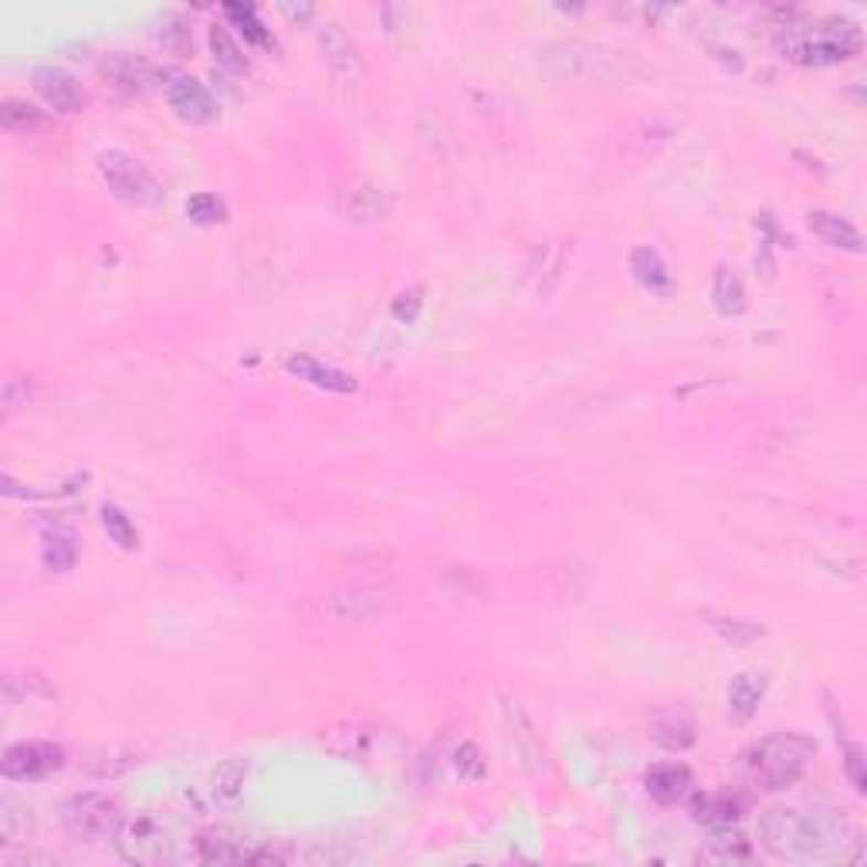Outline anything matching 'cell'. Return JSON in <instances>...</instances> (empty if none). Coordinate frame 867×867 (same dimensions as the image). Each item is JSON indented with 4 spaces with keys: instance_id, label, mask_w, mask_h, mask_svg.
Masks as SVG:
<instances>
[{
    "instance_id": "29",
    "label": "cell",
    "mask_w": 867,
    "mask_h": 867,
    "mask_svg": "<svg viewBox=\"0 0 867 867\" xmlns=\"http://www.w3.org/2000/svg\"><path fill=\"white\" fill-rule=\"evenodd\" d=\"M711 298H716V309L722 316H742L746 313V285L732 268L716 272V285H711Z\"/></svg>"
},
{
    "instance_id": "6",
    "label": "cell",
    "mask_w": 867,
    "mask_h": 867,
    "mask_svg": "<svg viewBox=\"0 0 867 867\" xmlns=\"http://www.w3.org/2000/svg\"><path fill=\"white\" fill-rule=\"evenodd\" d=\"M813 755H817L813 739L796 736V732H780V736L755 742L746 752V766H749V776L762 790H790L793 783L803 780Z\"/></svg>"
},
{
    "instance_id": "34",
    "label": "cell",
    "mask_w": 867,
    "mask_h": 867,
    "mask_svg": "<svg viewBox=\"0 0 867 867\" xmlns=\"http://www.w3.org/2000/svg\"><path fill=\"white\" fill-rule=\"evenodd\" d=\"M157 38L170 47V51H187L190 47V24L180 11H163L157 18Z\"/></svg>"
},
{
    "instance_id": "40",
    "label": "cell",
    "mask_w": 867,
    "mask_h": 867,
    "mask_svg": "<svg viewBox=\"0 0 867 867\" xmlns=\"http://www.w3.org/2000/svg\"><path fill=\"white\" fill-rule=\"evenodd\" d=\"M282 11L288 18H313V8H292V4H282Z\"/></svg>"
},
{
    "instance_id": "35",
    "label": "cell",
    "mask_w": 867,
    "mask_h": 867,
    "mask_svg": "<svg viewBox=\"0 0 867 867\" xmlns=\"http://www.w3.org/2000/svg\"><path fill=\"white\" fill-rule=\"evenodd\" d=\"M31 390H34L31 377H8L4 380V390H0V414H4V421H11L21 406H28Z\"/></svg>"
},
{
    "instance_id": "10",
    "label": "cell",
    "mask_w": 867,
    "mask_h": 867,
    "mask_svg": "<svg viewBox=\"0 0 867 867\" xmlns=\"http://www.w3.org/2000/svg\"><path fill=\"white\" fill-rule=\"evenodd\" d=\"M383 742V729L370 719H339L323 732V746L342 762H370Z\"/></svg>"
},
{
    "instance_id": "22",
    "label": "cell",
    "mask_w": 867,
    "mask_h": 867,
    "mask_svg": "<svg viewBox=\"0 0 867 867\" xmlns=\"http://www.w3.org/2000/svg\"><path fill=\"white\" fill-rule=\"evenodd\" d=\"M762 698H766V678L752 675V672L736 675L732 685H729V716L739 719V722L752 719L762 705Z\"/></svg>"
},
{
    "instance_id": "30",
    "label": "cell",
    "mask_w": 867,
    "mask_h": 867,
    "mask_svg": "<svg viewBox=\"0 0 867 867\" xmlns=\"http://www.w3.org/2000/svg\"><path fill=\"white\" fill-rule=\"evenodd\" d=\"M102 529H106L109 539L119 549H126V552H133L139 546V532H136V526L129 522V516L123 512L119 505H102Z\"/></svg>"
},
{
    "instance_id": "7",
    "label": "cell",
    "mask_w": 867,
    "mask_h": 867,
    "mask_svg": "<svg viewBox=\"0 0 867 867\" xmlns=\"http://www.w3.org/2000/svg\"><path fill=\"white\" fill-rule=\"evenodd\" d=\"M123 810L119 803L109 796V793H98V790H85V793H75L65 800L62 806V824L65 831L82 840V844H116L119 831H123Z\"/></svg>"
},
{
    "instance_id": "26",
    "label": "cell",
    "mask_w": 867,
    "mask_h": 867,
    "mask_svg": "<svg viewBox=\"0 0 867 867\" xmlns=\"http://www.w3.org/2000/svg\"><path fill=\"white\" fill-rule=\"evenodd\" d=\"M51 691L47 681L38 675V672H28V668H8L4 672V698L11 705H21V701H47Z\"/></svg>"
},
{
    "instance_id": "37",
    "label": "cell",
    "mask_w": 867,
    "mask_h": 867,
    "mask_svg": "<svg viewBox=\"0 0 867 867\" xmlns=\"http://www.w3.org/2000/svg\"><path fill=\"white\" fill-rule=\"evenodd\" d=\"M454 770H457V776H462V780H482L488 773V766H485V759H482L475 742H462L454 749Z\"/></svg>"
},
{
    "instance_id": "18",
    "label": "cell",
    "mask_w": 867,
    "mask_h": 867,
    "mask_svg": "<svg viewBox=\"0 0 867 867\" xmlns=\"http://www.w3.org/2000/svg\"><path fill=\"white\" fill-rule=\"evenodd\" d=\"M691 817L708 827V831H722V827H739L742 821V800L732 793H698L691 800Z\"/></svg>"
},
{
    "instance_id": "27",
    "label": "cell",
    "mask_w": 867,
    "mask_h": 867,
    "mask_svg": "<svg viewBox=\"0 0 867 867\" xmlns=\"http://www.w3.org/2000/svg\"><path fill=\"white\" fill-rule=\"evenodd\" d=\"M75 539L68 529H51L44 532V542H41V563L51 570V573H68L75 567Z\"/></svg>"
},
{
    "instance_id": "38",
    "label": "cell",
    "mask_w": 867,
    "mask_h": 867,
    "mask_svg": "<svg viewBox=\"0 0 867 867\" xmlns=\"http://www.w3.org/2000/svg\"><path fill=\"white\" fill-rule=\"evenodd\" d=\"M844 770H847V780L857 793L867 790V773H864V749L857 742H844Z\"/></svg>"
},
{
    "instance_id": "20",
    "label": "cell",
    "mask_w": 867,
    "mask_h": 867,
    "mask_svg": "<svg viewBox=\"0 0 867 867\" xmlns=\"http://www.w3.org/2000/svg\"><path fill=\"white\" fill-rule=\"evenodd\" d=\"M285 367H288V373H295L298 380L313 383V387H319V390H329V393H352V390H356V380H352V377H346V373L336 370V367H326V363L313 360V356H288Z\"/></svg>"
},
{
    "instance_id": "36",
    "label": "cell",
    "mask_w": 867,
    "mask_h": 867,
    "mask_svg": "<svg viewBox=\"0 0 867 867\" xmlns=\"http://www.w3.org/2000/svg\"><path fill=\"white\" fill-rule=\"evenodd\" d=\"M224 214H228L224 200H218L214 193H193L187 200V218L197 224H218V221H224Z\"/></svg>"
},
{
    "instance_id": "3",
    "label": "cell",
    "mask_w": 867,
    "mask_h": 867,
    "mask_svg": "<svg viewBox=\"0 0 867 867\" xmlns=\"http://www.w3.org/2000/svg\"><path fill=\"white\" fill-rule=\"evenodd\" d=\"M542 62L559 75L573 82H600V85H627L647 75V68L627 55V51L606 47L596 41H552L542 47Z\"/></svg>"
},
{
    "instance_id": "11",
    "label": "cell",
    "mask_w": 867,
    "mask_h": 867,
    "mask_svg": "<svg viewBox=\"0 0 867 867\" xmlns=\"http://www.w3.org/2000/svg\"><path fill=\"white\" fill-rule=\"evenodd\" d=\"M65 766V749L55 742H18L4 752V770L8 780L14 783H38L51 773H59Z\"/></svg>"
},
{
    "instance_id": "32",
    "label": "cell",
    "mask_w": 867,
    "mask_h": 867,
    "mask_svg": "<svg viewBox=\"0 0 867 867\" xmlns=\"http://www.w3.org/2000/svg\"><path fill=\"white\" fill-rule=\"evenodd\" d=\"M211 51H214V59H218L221 68H228V72H234V75L247 72V59L241 55V47L234 44V38H231L221 24L211 28Z\"/></svg>"
},
{
    "instance_id": "14",
    "label": "cell",
    "mask_w": 867,
    "mask_h": 867,
    "mask_svg": "<svg viewBox=\"0 0 867 867\" xmlns=\"http://www.w3.org/2000/svg\"><path fill=\"white\" fill-rule=\"evenodd\" d=\"M167 88V98L173 113L183 119V123H193V126H203L218 116V102L214 95L208 92V85L197 82L193 75H183V72H170V82L163 85Z\"/></svg>"
},
{
    "instance_id": "19",
    "label": "cell",
    "mask_w": 867,
    "mask_h": 867,
    "mask_svg": "<svg viewBox=\"0 0 867 867\" xmlns=\"http://www.w3.org/2000/svg\"><path fill=\"white\" fill-rule=\"evenodd\" d=\"M647 793L654 803L660 806H675L691 793V773L688 766H678V762H660L647 773Z\"/></svg>"
},
{
    "instance_id": "17",
    "label": "cell",
    "mask_w": 867,
    "mask_h": 867,
    "mask_svg": "<svg viewBox=\"0 0 867 867\" xmlns=\"http://www.w3.org/2000/svg\"><path fill=\"white\" fill-rule=\"evenodd\" d=\"M319 47H323V59L326 65L346 78V82H360L363 78V55H360V47H356V41L346 34L342 24L336 21H326L319 28Z\"/></svg>"
},
{
    "instance_id": "23",
    "label": "cell",
    "mask_w": 867,
    "mask_h": 867,
    "mask_svg": "<svg viewBox=\"0 0 867 867\" xmlns=\"http://www.w3.org/2000/svg\"><path fill=\"white\" fill-rule=\"evenodd\" d=\"M806 224H810L813 234H817L821 241H827L831 247L860 251V244H864L860 231H857L850 221H844V218H837V214H831V211H810V214H806Z\"/></svg>"
},
{
    "instance_id": "16",
    "label": "cell",
    "mask_w": 867,
    "mask_h": 867,
    "mask_svg": "<svg viewBox=\"0 0 867 867\" xmlns=\"http://www.w3.org/2000/svg\"><path fill=\"white\" fill-rule=\"evenodd\" d=\"M647 729H651V739L668 752H685L698 739V726L691 719V711L681 705H657L651 711Z\"/></svg>"
},
{
    "instance_id": "39",
    "label": "cell",
    "mask_w": 867,
    "mask_h": 867,
    "mask_svg": "<svg viewBox=\"0 0 867 867\" xmlns=\"http://www.w3.org/2000/svg\"><path fill=\"white\" fill-rule=\"evenodd\" d=\"M421 295H424V292H421V285H414L411 292H403V295L393 302V316H397V319H406V323L417 319V313H421V302H424Z\"/></svg>"
},
{
    "instance_id": "5",
    "label": "cell",
    "mask_w": 867,
    "mask_h": 867,
    "mask_svg": "<svg viewBox=\"0 0 867 867\" xmlns=\"http://www.w3.org/2000/svg\"><path fill=\"white\" fill-rule=\"evenodd\" d=\"M197 860L200 864H288L298 860V847H288V840H275L258 831L221 824L197 834Z\"/></svg>"
},
{
    "instance_id": "33",
    "label": "cell",
    "mask_w": 867,
    "mask_h": 867,
    "mask_svg": "<svg viewBox=\"0 0 867 867\" xmlns=\"http://www.w3.org/2000/svg\"><path fill=\"white\" fill-rule=\"evenodd\" d=\"M708 850L722 857V860H746L752 854L749 840L739 834V827H722V831H711V840H708Z\"/></svg>"
},
{
    "instance_id": "15",
    "label": "cell",
    "mask_w": 867,
    "mask_h": 867,
    "mask_svg": "<svg viewBox=\"0 0 867 867\" xmlns=\"http://www.w3.org/2000/svg\"><path fill=\"white\" fill-rule=\"evenodd\" d=\"M31 82H34V92H38L55 113H68V116H72V113H82V109L88 106V95H85V88L78 85V78H75L72 72L59 68V65H41V68H34Z\"/></svg>"
},
{
    "instance_id": "12",
    "label": "cell",
    "mask_w": 867,
    "mask_h": 867,
    "mask_svg": "<svg viewBox=\"0 0 867 867\" xmlns=\"http://www.w3.org/2000/svg\"><path fill=\"white\" fill-rule=\"evenodd\" d=\"M397 208V197L390 187L373 183V180H360L349 183L336 193V214L352 221V224H373V221H387Z\"/></svg>"
},
{
    "instance_id": "8",
    "label": "cell",
    "mask_w": 867,
    "mask_h": 867,
    "mask_svg": "<svg viewBox=\"0 0 867 867\" xmlns=\"http://www.w3.org/2000/svg\"><path fill=\"white\" fill-rule=\"evenodd\" d=\"M98 173L109 183V190L119 200L133 203V208H157V203L163 200V183L123 149L98 152Z\"/></svg>"
},
{
    "instance_id": "9",
    "label": "cell",
    "mask_w": 867,
    "mask_h": 867,
    "mask_svg": "<svg viewBox=\"0 0 867 867\" xmlns=\"http://www.w3.org/2000/svg\"><path fill=\"white\" fill-rule=\"evenodd\" d=\"M116 847L129 864H163V860H170L173 840H170L167 821L152 817V813H136V817L123 821Z\"/></svg>"
},
{
    "instance_id": "1",
    "label": "cell",
    "mask_w": 867,
    "mask_h": 867,
    "mask_svg": "<svg viewBox=\"0 0 867 867\" xmlns=\"http://www.w3.org/2000/svg\"><path fill=\"white\" fill-rule=\"evenodd\" d=\"M759 840L780 857H844L847 844H860L854 827L837 813L796 806L762 810Z\"/></svg>"
},
{
    "instance_id": "13",
    "label": "cell",
    "mask_w": 867,
    "mask_h": 867,
    "mask_svg": "<svg viewBox=\"0 0 867 867\" xmlns=\"http://www.w3.org/2000/svg\"><path fill=\"white\" fill-rule=\"evenodd\" d=\"M98 68L116 88L133 92V95H142V92H149L152 85H157L160 78H167V72L157 62H149L142 55H133V51H109V55H102Z\"/></svg>"
},
{
    "instance_id": "21",
    "label": "cell",
    "mask_w": 867,
    "mask_h": 867,
    "mask_svg": "<svg viewBox=\"0 0 867 867\" xmlns=\"http://www.w3.org/2000/svg\"><path fill=\"white\" fill-rule=\"evenodd\" d=\"M631 272H634V278H637L644 288H651L654 295H672V288H675V278H672L665 258H660L654 247H644V244H641V247L631 251Z\"/></svg>"
},
{
    "instance_id": "25",
    "label": "cell",
    "mask_w": 867,
    "mask_h": 867,
    "mask_svg": "<svg viewBox=\"0 0 867 867\" xmlns=\"http://www.w3.org/2000/svg\"><path fill=\"white\" fill-rule=\"evenodd\" d=\"M0 126L8 133H41L51 126V116L44 109H38L34 102L28 98H4L0 102Z\"/></svg>"
},
{
    "instance_id": "2",
    "label": "cell",
    "mask_w": 867,
    "mask_h": 867,
    "mask_svg": "<svg viewBox=\"0 0 867 867\" xmlns=\"http://www.w3.org/2000/svg\"><path fill=\"white\" fill-rule=\"evenodd\" d=\"M780 55L803 68H827L860 55L864 34L847 18H817V21H786L776 31Z\"/></svg>"
},
{
    "instance_id": "24",
    "label": "cell",
    "mask_w": 867,
    "mask_h": 867,
    "mask_svg": "<svg viewBox=\"0 0 867 867\" xmlns=\"http://www.w3.org/2000/svg\"><path fill=\"white\" fill-rule=\"evenodd\" d=\"M251 773V762L244 755H234V759H224L221 766L214 770L211 776V796L224 806H234L241 803V793H244V780Z\"/></svg>"
},
{
    "instance_id": "28",
    "label": "cell",
    "mask_w": 867,
    "mask_h": 867,
    "mask_svg": "<svg viewBox=\"0 0 867 867\" xmlns=\"http://www.w3.org/2000/svg\"><path fill=\"white\" fill-rule=\"evenodd\" d=\"M31 831H34L31 806L14 796L0 800V837H4V844H21Z\"/></svg>"
},
{
    "instance_id": "31",
    "label": "cell",
    "mask_w": 867,
    "mask_h": 867,
    "mask_svg": "<svg viewBox=\"0 0 867 867\" xmlns=\"http://www.w3.org/2000/svg\"><path fill=\"white\" fill-rule=\"evenodd\" d=\"M224 14L237 24V31L244 34V41H251V44H272L268 28L262 24L258 11H254L251 4H228Z\"/></svg>"
},
{
    "instance_id": "4",
    "label": "cell",
    "mask_w": 867,
    "mask_h": 867,
    "mask_svg": "<svg viewBox=\"0 0 867 867\" xmlns=\"http://www.w3.org/2000/svg\"><path fill=\"white\" fill-rule=\"evenodd\" d=\"M393 603L397 586L387 573L356 570L323 596V617H329L332 624H367L373 617H383Z\"/></svg>"
}]
</instances>
